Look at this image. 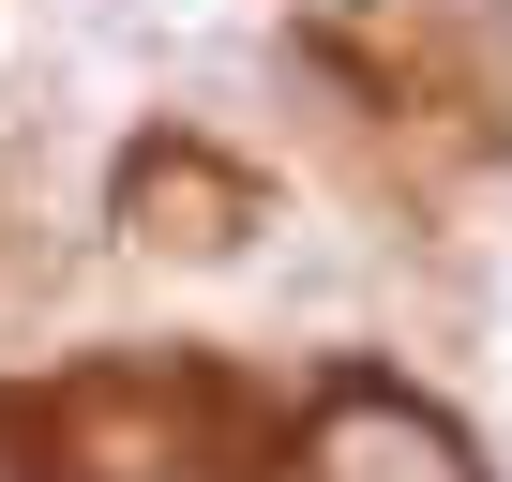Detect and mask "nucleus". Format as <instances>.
I'll list each match as a JSON object with an SVG mask.
<instances>
[{"label":"nucleus","mask_w":512,"mask_h":482,"mask_svg":"<svg viewBox=\"0 0 512 482\" xmlns=\"http://www.w3.org/2000/svg\"><path fill=\"white\" fill-rule=\"evenodd\" d=\"M226 226H241V181H226V166H181V151H166V166H151V241H166V257H211Z\"/></svg>","instance_id":"2"},{"label":"nucleus","mask_w":512,"mask_h":482,"mask_svg":"<svg viewBox=\"0 0 512 482\" xmlns=\"http://www.w3.org/2000/svg\"><path fill=\"white\" fill-rule=\"evenodd\" d=\"M317 482H467V452H452L422 407H332Z\"/></svg>","instance_id":"1"}]
</instances>
